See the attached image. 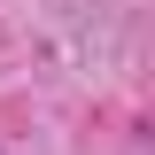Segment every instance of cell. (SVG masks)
Returning a JSON list of instances; mask_svg holds the SVG:
<instances>
[]
</instances>
